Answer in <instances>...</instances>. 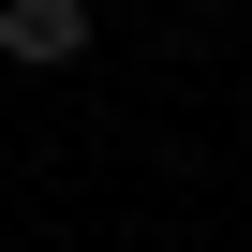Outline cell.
<instances>
[{
  "label": "cell",
  "instance_id": "6da1fadb",
  "mask_svg": "<svg viewBox=\"0 0 252 252\" xmlns=\"http://www.w3.org/2000/svg\"><path fill=\"white\" fill-rule=\"evenodd\" d=\"M0 60L15 74H74L89 60V0H0Z\"/></svg>",
  "mask_w": 252,
  "mask_h": 252
}]
</instances>
